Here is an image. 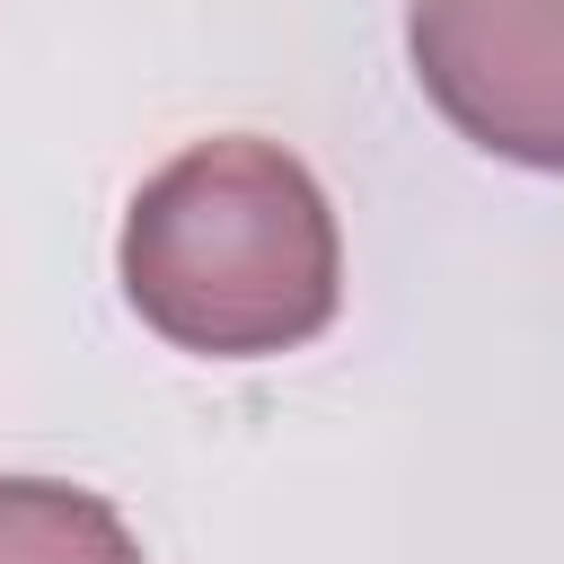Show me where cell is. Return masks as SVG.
Segmentation results:
<instances>
[{
  "label": "cell",
  "instance_id": "1",
  "mask_svg": "<svg viewBox=\"0 0 564 564\" xmlns=\"http://www.w3.org/2000/svg\"><path fill=\"white\" fill-rule=\"evenodd\" d=\"M123 300L203 361H264L335 326L344 238L317 176L256 132L176 150L123 212Z\"/></svg>",
  "mask_w": 564,
  "mask_h": 564
},
{
  "label": "cell",
  "instance_id": "2",
  "mask_svg": "<svg viewBox=\"0 0 564 564\" xmlns=\"http://www.w3.org/2000/svg\"><path fill=\"white\" fill-rule=\"evenodd\" d=\"M405 53L449 132L564 176V0H405Z\"/></svg>",
  "mask_w": 564,
  "mask_h": 564
},
{
  "label": "cell",
  "instance_id": "3",
  "mask_svg": "<svg viewBox=\"0 0 564 564\" xmlns=\"http://www.w3.org/2000/svg\"><path fill=\"white\" fill-rule=\"evenodd\" d=\"M0 564H141V538L88 485L0 476Z\"/></svg>",
  "mask_w": 564,
  "mask_h": 564
}]
</instances>
